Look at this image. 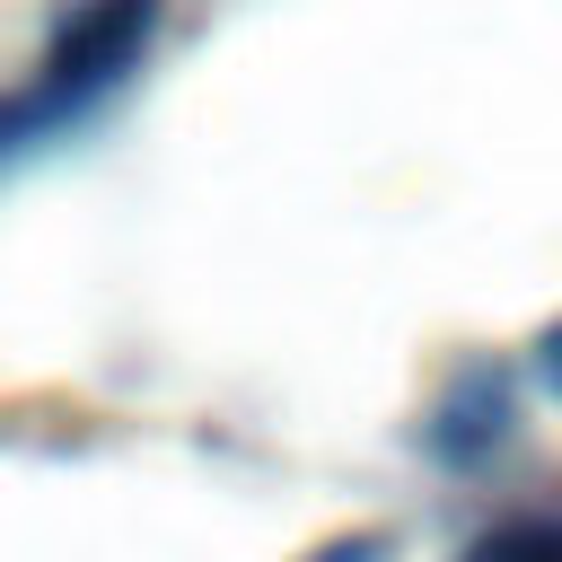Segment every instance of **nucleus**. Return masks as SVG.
Here are the masks:
<instances>
[{"instance_id": "f257e3e1", "label": "nucleus", "mask_w": 562, "mask_h": 562, "mask_svg": "<svg viewBox=\"0 0 562 562\" xmlns=\"http://www.w3.org/2000/svg\"><path fill=\"white\" fill-rule=\"evenodd\" d=\"M149 35H158V0H70L53 44H44V61H35V79L0 97V167L18 149H35V140L88 123L140 70Z\"/></svg>"}, {"instance_id": "f03ea898", "label": "nucleus", "mask_w": 562, "mask_h": 562, "mask_svg": "<svg viewBox=\"0 0 562 562\" xmlns=\"http://www.w3.org/2000/svg\"><path fill=\"white\" fill-rule=\"evenodd\" d=\"M501 430H509V378L501 369H465L430 413V457L439 465H474V457L501 448Z\"/></svg>"}, {"instance_id": "7ed1b4c3", "label": "nucleus", "mask_w": 562, "mask_h": 562, "mask_svg": "<svg viewBox=\"0 0 562 562\" xmlns=\"http://www.w3.org/2000/svg\"><path fill=\"white\" fill-rule=\"evenodd\" d=\"M457 562H562V518H501Z\"/></svg>"}, {"instance_id": "20e7f679", "label": "nucleus", "mask_w": 562, "mask_h": 562, "mask_svg": "<svg viewBox=\"0 0 562 562\" xmlns=\"http://www.w3.org/2000/svg\"><path fill=\"white\" fill-rule=\"evenodd\" d=\"M386 553H395V544H386V536H369V527H360V536H325V544H307V553H299V562H386Z\"/></svg>"}, {"instance_id": "39448f33", "label": "nucleus", "mask_w": 562, "mask_h": 562, "mask_svg": "<svg viewBox=\"0 0 562 562\" xmlns=\"http://www.w3.org/2000/svg\"><path fill=\"white\" fill-rule=\"evenodd\" d=\"M536 378L562 395V325H544V342H536Z\"/></svg>"}]
</instances>
